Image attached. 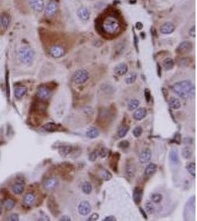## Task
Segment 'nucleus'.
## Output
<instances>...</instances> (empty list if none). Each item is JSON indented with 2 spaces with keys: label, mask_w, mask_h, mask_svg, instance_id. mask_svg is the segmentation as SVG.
Returning <instances> with one entry per match:
<instances>
[{
  "label": "nucleus",
  "mask_w": 197,
  "mask_h": 221,
  "mask_svg": "<svg viewBox=\"0 0 197 221\" xmlns=\"http://www.w3.org/2000/svg\"><path fill=\"white\" fill-rule=\"evenodd\" d=\"M82 192L86 195H89L92 191V187L91 183H89V181H86L82 184L81 187Z\"/></svg>",
  "instance_id": "30"
},
{
  "label": "nucleus",
  "mask_w": 197,
  "mask_h": 221,
  "mask_svg": "<svg viewBox=\"0 0 197 221\" xmlns=\"http://www.w3.org/2000/svg\"><path fill=\"white\" fill-rule=\"evenodd\" d=\"M157 68H158V75H159V76H160V74H159V72H160V67H159V64L157 66Z\"/></svg>",
  "instance_id": "56"
},
{
  "label": "nucleus",
  "mask_w": 197,
  "mask_h": 221,
  "mask_svg": "<svg viewBox=\"0 0 197 221\" xmlns=\"http://www.w3.org/2000/svg\"><path fill=\"white\" fill-rule=\"evenodd\" d=\"M36 201V195L34 193H27V195H25L24 197V203L27 206H30Z\"/></svg>",
  "instance_id": "25"
},
{
  "label": "nucleus",
  "mask_w": 197,
  "mask_h": 221,
  "mask_svg": "<svg viewBox=\"0 0 197 221\" xmlns=\"http://www.w3.org/2000/svg\"><path fill=\"white\" fill-rule=\"evenodd\" d=\"M151 158V151L149 149H146L142 151L139 155V161L142 164L148 163Z\"/></svg>",
  "instance_id": "13"
},
{
  "label": "nucleus",
  "mask_w": 197,
  "mask_h": 221,
  "mask_svg": "<svg viewBox=\"0 0 197 221\" xmlns=\"http://www.w3.org/2000/svg\"><path fill=\"white\" fill-rule=\"evenodd\" d=\"M126 173L129 178H133L135 173V169L133 164H127L126 167Z\"/></svg>",
  "instance_id": "36"
},
{
  "label": "nucleus",
  "mask_w": 197,
  "mask_h": 221,
  "mask_svg": "<svg viewBox=\"0 0 197 221\" xmlns=\"http://www.w3.org/2000/svg\"><path fill=\"white\" fill-rule=\"evenodd\" d=\"M31 7L36 12H42L44 7V0H29Z\"/></svg>",
  "instance_id": "11"
},
{
  "label": "nucleus",
  "mask_w": 197,
  "mask_h": 221,
  "mask_svg": "<svg viewBox=\"0 0 197 221\" xmlns=\"http://www.w3.org/2000/svg\"><path fill=\"white\" fill-rule=\"evenodd\" d=\"M36 96L38 97L40 100H47L50 99L51 97V91L48 87L45 86H42L38 89L36 92Z\"/></svg>",
  "instance_id": "5"
},
{
  "label": "nucleus",
  "mask_w": 197,
  "mask_h": 221,
  "mask_svg": "<svg viewBox=\"0 0 197 221\" xmlns=\"http://www.w3.org/2000/svg\"><path fill=\"white\" fill-rule=\"evenodd\" d=\"M117 219L114 216H107L103 219V221H116Z\"/></svg>",
  "instance_id": "51"
},
{
  "label": "nucleus",
  "mask_w": 197,
  "mask_h": 221,
  "mask_svg": "<svg viewBox=\"0 0 197 221\" xmlns=\"http://www.w3.org/2000/svg\"><path fill=\"white\" fill-rule=\"evenodd\" d=\"M163 65L164 69H165V70L168 71L173 67V66H174V63H173V61L172 59L170 58H168L164 60Z\"/></svg>",
  "instance_id": "32"
},
{
  "label": "nucleus",
  "mask_w": 197,
  "mask_h": 221,
  "mask_svg": "<svg viewBox=\"0 0 197 221\" xmlns=\"http://www.w3.org/2000/svg\"><path fill=\"white\" fill-rule=\"evenodd\" d=\"M137 77V75L136 73L132 72L126 77L125 81H126V83H127V84H132V83H134L136 81Z\"/></svg>",
  "instance_id": "40"
},
{
  "label": "nucleus",
  "mask_w": 197,
  "mask_h": 221,
  "mask_svg": "<svg viewBox=\"0 0 197 221\" xmlns=\"http://www.w3.org/2000/svg\"><path fill=\"white\" fill-rule=\"evenodd\" d=\"M1 214H2V207L0 206V215H1Z\"/></svg>",
  "instance_id": "58"
},
{
  "label": "nucleus",
  "mask_w": 197,
  "mask_h": 221,
  "mask_svg": "<svg viewBox=\"0 0 197 221\" xmlns=\"http://www.w3.org/2000/svg\"><path fill=\"white\" fill-rule=\"evenodd\" d=\"M175 30V26L171 22H165L160 27V32L163 34H171Z\"/></svg>",
  "instance_id": "14"
},
{
  "label": "nucleus",
  "mask_w": 197,
  "mask_h": 221,
  "mask_svg": "<svg viewBox=\"0 0 197 221\" xmlns=\"http://www.w3.org/2000/svg\"><path fill=\"white\" fill-rule=\"evenodd\" d=\"M25 190V183L22 181H17L12 187L13 193L16 195H21Z\"/></svg>",
  "instance_id": "18"
},
{
  "label": "nucleus",
  "mask_w": 197,
  "mask_h": 221,
  "mask_svg": "<svg viewBox=\"0 0 197 221\" xmlns=\"http://www.w3.org/2000/svg\"><path fill=\"white\" fill-rule=\"evenodd\" d=\"M27 92V89L25 86H19L15 89L14 96L18 100H20L24 97Z\"/></svg>",
  "instance_id": "20"
},
{
  "label": "nucleus",
  "mask_w": 197,
  "mask_h": 221,
  "mask_svg": "<svg viewBox=\"0 0 197 221\" xmlns=\"http://www.w3.org/2000/svg\"><path fill=\"white\" fill-rule=\"evenodd\" d=\"M59 220H61V221H70V220H71V219H70L69 217L67 216V215H64V216L61 217V218L59 219Z\"/></svg>",
  "instance_id": "52"
},
{
  "label": "nucleus",
  "mask_w": 197,
  "mask_h": 221,
  "mask_svg": "<svg viewBox=\"0 0 197 221\" xmlns=\"http://www.w3.org/2000/svg\"><path fill=\"white\" fill-rule=\"evenodd\" d=\"M108 153H109L108 149L106 148V147H102V148L99 150V152H97V154L99 155V156H100L101 158H103L108 155Z\"/></svg>",
  "instance_id": "44"
},
{
  "label": "nucleus",
  "mask_w": 197,
  "mask_h": 221,
  "mask_svg": "<svg viewBox=\"0 0 197 221\" xmlns=\"http://www.w3.org/2000/svg\"><path fill=\"white\" fill-rule=\"evenodd\" d=\"M140 106V101L138 100H131L127 105L128 110H133L138 108Z\"/></svg>",
  "instance_id": "35"
},
{
  "label": "nucleus",
  "mask_w": 197,
  "mask_h": 221,
  "mask_svg": "<svg viewBox=\"0 0 197 221\" xmlns=\"http://www.w3.org/2000/svg\"><path fill=\"white\" fill-rule=\"evenodd\" d=\"M163 195L159 193H154L151 194V200L152 202L156 203H160L162 201H163Z\"/></svg>",
  "instance_id": "39"
},
{
  "label": "nucleus",
  "mask_w": 197,
  "mask_h": 221,
  "mask_svg": "<svg viewBox=\"0 0 197 221\" xmlns=\"http://www.w3.org/2000/svg\"><path fill=\"white\" fill-rule=\"evenodd\" d=\"M187 170L191 176L196 177V164H195V162H190L188 164Z\"/></svg>",
  "instance_id": "38"
},
{
  "label": "nucleus",
  "mask_w": 197,
  "mask_h": 221,
  "mask_svg": "<svg viewBox=\"0 0 197 221\" xmlns=\"http://www.w3.org/2000/svg\"><path fill=\"white\" fill-rule=\"evenodd\" d=\"M48 205V209L51 212V213L54 216H57V215L59 214V211H58V205L56 204V201L53 197H50L48 200L47 202Z\"/></svg>",
  "instance_id": "12"
},
{
  "label": "nucleus",
  "mask_w": 197,
  "mask_h": 221,
  "mask_svg": "<svg viewBox=\"0 0 197 221\" xmlns=\"http://www.w3.org/2000/svg\"><path fill=\"white\" fill-rule=\"evenodd\" d=\"M157 166L155 164H154V163H151V164H149V165L146 167L145 172H144V176H145V177L146 178L151 177V176L155 173L156 171H157Z\"/></svg>",
  "instance_id": "19"
},
{
  "label": "nucleus",
  "mask_w": 197,
  "mask_h": 221,
  "mask_svg": "<svg viewBox=\"0 0 197 221\" xmlns=\"http://www.w3.org/2000/svg\"><path fill=\"white\" fill-rule=\"evenodd\" d=\"M140 213H141V214L143 215V218H145L146 220H147V219H148V217H147V215H146V214L145 211H144L143 209H142V208H140Z\"/></svg>",
  "instance_id": "54"
},
{
  "label": "nucleus",
  "mask_w": 197,
  "mask_h": 221,
  "mask_svg": "<svg viewBox=\"0 0 197 221\" xmlns=\"http://www.w3.org/2000/svg\"><path fill=\"white\" fill-rule=\"evenodd\" d=\"M84 113L87 114H92L94 113V110L92 107H87L84 109Z\"/></svg>",
  "instance_id": "49"
},
{
  "label": "nucleus",
  "mask_w": 197,
  "mask_h": 221,
  "mask_svg": "<svg viewBox=\"0 0 197 221\" xmlns=\"http://www.w3.org/2000/svg\"><path fill=\"white\" fill-rule=\"evenodd\" d=\"M58 128H59V125L54 123H47L43 126V128L48 132H54L58 130Z\"/></svg>",
  "instance_id": "28"
},
{
  "label": "nucleus",
  "mask_w": 197,
  "mask_h": 221,
  "mask_svg": "<svg viewBox=\"0 0 197 221\" xmlns=\"http://www.w3.org/2000/svg\"><path fill=\"white\" fill-rule=\"evenodd\" d=\"M78 211L82 216H87L92 211L91 204L87 201H82L78 206Z\"/></svg>",
  "instance_id": "6"
},
{
  "label": "nucleus",
  "mask_w": 197,
  "mask_h": 221,
  "mask_svg": "<svg viewBox=\"0 0 197 221\" xmlns=\"http://www.w3.org/2000/svg\"><path fill=\"white\" fill-rule=\"evenodd\" d=\"M192 47H193V45L190 41H182V43L179 44L178 48H177V51L181 54L188 53L189 52L191 51Z\"/></svg>",
  "instance_id": "10"
},
{
  "label": "nucleus",
  "mask_w": 197,
  "mask_h": 221,
  "mask_svg": "<svg viewBox=\"0 0 197 221\" xmlns=\"http://www.w3.org/2000/svg\"><path fill=\"white\" fill-rule=\"evenodd\" d=\"M19 60L23 64L31 65L35 58V52L28 46H22L19 50Z\"/></svg>",
  "instance_id": "3"
},
{
  "label": "nucleus",
  "mask_w": 197,
  "mask_h": 221,
  "mask_svg": "<svg viewBox=\"0 0 197 221\" xmlns=\"http://www.w3.org/2000/svg\"><path fill=\"white\" fill-rule=\"evenodd\" d=\"M120 154H119L118 153H115V154H113L112 158H111L110 166L111 167H112V169L116 172H118V161L120 159Z\"/></svg>",
  "instance_id": "24"
},
{
  "label": "nucleus",
  "mask_w": 197,
  "mask_h": 221,
  "mask_svg": "<svg viewBox=\"0 0 197 221\" xmlns=\"http://www.w3.org/2000/svg\"><path fill=\"white\" fill-rule=\"evenodd\" d=\"M130 146V143L129 141L127 140H123L118 144V147H120L121 149H127L128 148V147Z\"/></svg>",
  "instance_id": "43"
},
{
  "label": "nucleus",
  "mask_w": 197,
  "mask_h": 221,
  "mask_svg": "<svg viewBox=\"0 0 197 221\" xmlns=\"http://www.w3.org/2000/svg\"><path fill=\"white\" fill-rule=\"evenodd\" d=\"M168 105L169 107L174 110L179 109L181 107V102L179 101V100L175 98H170V100H168Z\"/></svg>",
  "instance_id": "27"
},
{
  "label": "nucleus",
  "mask_w": 197,
  "mask_h": 221,
  "mask_svg": "<svg viewBox=\"0 0 197 221\" xmlns=\"http://www.w3.org/2000/svg\"><path fill=\"white\" fill-rule=\"evenodd\" d=\"M97 155L98 154H97V151H96V150L90 153V154H89V161H90V162H95V160H96L97 158Z\"/></svg>",
  "instance_id": "45"
},
{
  "label": "nucleus",
  "mask_w": 197,
  "mask_h": 221,
  "mask_svg": "<svg viewBox=\"0 0 197 221\" xmlns=\"http://www.w3.org/2000/svg\"><path fill=\"white\" fill-rule=\"evenodd\" d=\"M162 92L163 93V95L165 97V98L166 99V97L168 95V90L165 88H162Z\"/></svg>",
  "instance_id": "55"
},
{
  "label": "nucleus",
  "mask_w": 197,
  "mask_h": 221,
  "mask_svg": "<svg viewBox=\"0 0 197 221\" xmlns=\"http://www.w3.org/2000/svg\"><path fill=\"white\" fill-rule=\"evenodd\" d=\"M145 209L149 214H154L155 212V206L154 205V203L151 202V201H148L146 203Z\"/></svg>",
  "instance_id": "37"
},
{
  "label": "nucleus",
  "mask_w": 197,
  "mask_h": 221,
  "mask_svg": "<svg viewBox=\"0 0 197 221\" xmlns=\"http://www.w3.org/2000/svg\"><path fill=\"white\" fill-rule=\"evenodd\" d=\"M189 35L192 37H195V36H196V27L194 26L192 28L190 29V30H189Z\"/></svg>",
  "instance_id": "50"
},
{
  "label": "nucleus",
  "mask_w": 197,
  "mask_h": 221,
  "mask_svg": "<svg viewBox=\"0 0 197 221\" xmlns=\"http://www.w3.org/2000/svg\"><path fill=\"white\" fill-rule=\"evenodd\" d=\"M99 219V214L97 213H93L90 217L88 218V220L89 221H96Z\"/></svg>",
  "instance_id": "47"
},
{
  "label": "nucleus",
  "mask_w": 197,
  "mask_h": 221,
  "mask_svg": "<svg viewBox=\"0 0 197 221\" xmlns=\"http://www.w3.org/2000/svg\"><path fill=\"white\" fill-rule=\"evenodd\" d=\"M50 55H51L54 58H60L65 55V50L64 47L59 45H55L52 46L50 49Z\"/></svg>",
  "instance_id": "7"
},
{
  "label": "nucleus",
  "mask_w": 197,
  "mask_h": 221,
  "mask_svg": "<svg viewBox=\"0 0 197 221\" xmlns=\"http://www.w3.org/2000/svg\"><path fill=\"white\" fill-rule=\"evenodd\" d=\"M72 150H73V147L70 145H64V146L60 147L58 148V153L63 157L67 156L68 154H69L72 152Z\"/></svg>",
  "instance_id": "26"
},
{
  "label": "nucleus",
  "mask_w": 197,
  "mask_h": 221,
  "mask_svg": "<svg viewBox=\"0 0 197 221\" xmlns=\"http://www.w3.org/2000/svg\"><path fill=\"white\" fill-rule=\"evenodd\" d=\"M144 94H145V98L147 102H149L151 101V92H150L149 89H146L145 90V92H144Z\"/></svg>",
  "instance_id": "46"
},
{
  "label": "nucleus",
  "mask_w": 197,
  "mask_h": 221,
  "mask_svg": "<svg viewBox=\"0 0 197 221\" xmlns=\"http://www.w3.org/2000/svg\"><path fill=\"white\" fill-rule=\"evenodd\" d=\"M101 176H102V178L104 181H110L112 178V175L110 172L108 171L107 170H103L102 171V173H101Z\"/></svg>",
  "instance_id": "41"
},
{
  "label": "nucleus",
  "mask_w": 197,
  "mask_h": 221,
  "mask_svg": "<svg viewBox=\"0 0 197 221\" xmlns=\"http://www.w3.org/2000/svg\"><path fill=\"white\" fill-rule=\"evenodd\" d=\"M147 115V110L145 108H139L133 114V118L135 120L140 121L144 119Z\"/></svg>",
  "instance_id": "16"
},
{
  "label": "nucleus",
  "mask_w": 197,
  "mask_h": 221,
  "mask_svg": "<svg viewBox=\"0 0 197 221\" xmlns=\"http://www.w3.org/2000/svg\"><path fill=\"white\" fill-rule=\"evenodd\" d=\"M175 94L183 99H188L195 95V86L190 80H182L175 83L171 86Z\"/></svg>",
  "instance_id": "1"
},
{
  "label": "nucleus",
  "mask_w": 197,
  "mask_h": 221,
  "mask_svg": "<svg viewBox=\"0 0 197 221\" xmlns=\"http://www.w3.org/2000/svg\"><path fill=\"white\" fill-rule=\"evenodd\" d=\"M2 23L3 29H7L11 23V17L7 13H4L2 15Z\"/></svg>",
  "instance_id": "33"
},
{
  "label": "nucleus",
  "mask_w": 197,
  "mask_h": 221,
  "mask_svg": "<svg viewBox=\"0 0 197 221\" xmlns=\"http://www.w3.org/2000/svg\"><path fill=\"white\" fill-rule=\"evenodd\" d=\"M2 28V15H0V28Z\"/></svg>",
  "instance_id": "57"
},
{
  "label": "nucleus",
  "mask_w": 197,
  "mask_h": 221,
  "mask_svg": "<svg viewBox=\"0 0 197 221\" xmlns=\"http://www.w3.org/2000/svg\"><path fill=\"white\" fill-rule=\"evenodd\" d=\"M143 191L141 188L136 187L133 191V200L137 204H139L143 198Z\"/></svg>",
  "instance_id": "17"
},
{
  "label": "nucleus",
  "mask_w": 197,
  "mask_h": 221,
  "mask_svg": "<svg viewBox=\"0 0 197 221\" xmlns=\"http://www.w3.org/2000/svg\"><path fill=\"white\" fill-rule=\"evenodd\" d=\"M100 135V131L99 130L95 127H91L87 130V132H86V136L87 137H88L89 139H93L97 138V137L99 136Z\"/></svg>",
  "instance_id": "22"
},
{
  "label": "nucleus",
  "mask_w": 197,
  "mask_h": 221,
  "mask_svg": "<svg viewBox=\"0 0 197 221\" xmlns=\"http://www.w3.org/2000/svg\"><path fill=\"white\" fill-rule=\"evenodd\" d=\"M120 23L114 16L106 17L102 22L103 30L108 34H115L120 29Z\"/></svg>",
  "instance_id": "2"
},
{
  "label": "nucleus",
  "mask_w": 197,
  "mask_h": 221,
  "mask_svg": "<svg viewBox=\"0 0 197 221\" xmlns=\"http://www.w3.org/2000/svg\"><path fill=\"white\" fill-rule=\"evenodd\" d=\"M128 131H129V127L128 125H123L118 129V136L120 138H123L127 134Z\"/></svg>",
  "instance_id": "34"
},
{
  "label": "nucleus",
  "mask_w": 197,
  "mask_h": 221,
  "mask_svg": "<svg viewBox=\"0 0 197 221\" xmlns=\"http://www.w3.org/2000/svg\"><path fill=\"white\" fill-rule=\"evenodd\" d=\"M89 78V72L85 69H78L74 73L73 81L76 84H83L87 83Z\"/></svg>",
  "instance_id": "4"
},
{
  "label": "nucleus",
  "mask_w": 197,
  "mask_h": 221,
  "mask_svg": "<svg viewBox=\"0 0 197 221\" xmlns=\"http://www.w3.org/2000/svg\"><path fill=\"white\" fill-rule=\"evenodd\" d=\"M78 15L81 20L87 21L90 17V12L86 7H81L78 10Z\"/></svg>",
  "instance_id": "15"
},
{
  "label": "nucleus",
  "mask_w": 197,
  "mask_h": 221,
  "mask_svg": "<svg viewBox=\"0 0 197 221\" xmlns=\"http://www.w3.org/2000/svg\"><path fill=\"white\" fill-rule=\"evenodd\" d=\"M58 185V181L56 178L51 177L49 178L44 181V187L46 190L51 191L56 189Z\"/></svg>",
  "instance_id": "8"
},
{
  "label": "nucleus",
  "mask_w": 197,
  "mask_h": 221,
  "mask_svg": "<svg viewBox=\"0 0 197 221\" xmlns=\"http://www.w3.org/2000/svg\"><path fill=\"white\" fill-rule=\"evenodd\" d=\"M169 158H170L171 162L173 164H178L179 162V157L178 150L176 148L171 149L169 154Z\"/></svg>",
  "instance_id": "23"
},
{
  "label": "nucleus",
  "mask_w": 197,
  "mask_h": 221,
  "mask_svg": "<svg viewBox=\"0 0 197 221\" xmlns=\"http://www.w3.org/2000/svg\"><path fill=\"white\" fill-rule=\"evenodd\" d=\"M143 28V24L141 22H137L136 23V28L137 30H142Z\"/></svg>",
  "instance_id": "53"
},
{
  "label": "nucleus",
  "mask_w": 197,
  "mask_h": 221,
  "mask_svg": "<svg viewBox=\"0 0 197 221\" xmlns=\"http://www.w3.org/2000/svg\"><path fill=\"white\" fill-rule=\"evenodd\" d=\"M7 220L11 221H18L19 220V216L16 214H12L11 216L8 217Z\"/></svg>",
  "instance_id": "48"
},
{
  "label": "nucleus",
  "mask_w": 197,
  "mask_h": 221,
  "mask_svg": "<svg viewBox=\"0 0 197 221\" xmlns=\"http://www.w3.org/2000/svg\"><path fill=\"white\" fill-rule=\"evenodd\" d=\"M182 155L185 159H190L193 156V151L190 147H185L182 150Z\"/></svg>",
  "instance_id": "31"
},
{
  "label": "nucleus",
  "mask_w": 197,
  "mask_h": 221,
  "mask_svg": "<svg viewBox=\"0 0 197 221\" xmlns=\"http://www.w3.org/2000/svg\"><path fill=\"white\" fill-rule=\"evenodd\" d=\"M142 133H143V128H142L141 126L138 125L134 128L133 130V135L134 136L137 138V137H140L142 135Z\"/></svg>",
  "instance_id": "42"
},
{
  "label": "nucleus",
  "mask_w": 197,
  "mask_h": 221,
  "mask_svg": "<svg viewBox=\"0 0 197 221\" xmlns=\"http://www.w3.org/2000/svg\"><path fill=\"white\" fill-rule=\"evenodd\" d=\"M114 72L118 75H124L128 72V66L126 63H122L117 65L114 69Z\"/></svg>",
  "instance_id": "21"
},
{
  "label": "nucleus",
  "mask_w": 197,
  "mask_h": 221,
  "mask_svg": "<svg viewBox=\"0 0 197 221\" xmlns=\"http://www.w3.org/2000/svg\"><path fill=\"white\" fill-rule=\"evenodd\" d=\"M3 205L7 210H11L16 206V201L12 198H7L5 200V201L3 202Z\"/></svg>",
  "instance_id": "29"
},
{
  "label": "nucleus",
  "mask_w": 197,
  "mask_h": 221,
  "mask_svg": "<svg viewBox=\"0 0 197 221\" xmlns=\"http://www.w3.org/2000/svg\"><path fill=\"white\" fill-rule=\"evenodd\" d=\"M57 10H58L57 3L54 1H51L50 2L48 3L47 6L46 7L45 14L47 16L51 17L52 15L56 14V13L57 12Z\"/></svg>",
  "instance_id": "9"
}]
</instances>
